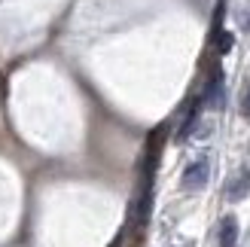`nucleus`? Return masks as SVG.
<instances>
[{
	"label": "nucleus",
	"instance_id": "nucleus-1",
	"mask_svg": "<svg viewBox=\"0 0 250 247\" xmlns=\"http://www.w3.org/2000/svg\"><path fill=\"white\" fill-rule=\"evenodd\" d=\"M210 177V165H208V159H195L192 165H186L183 171V186L186 189H198V186H205Z\"/></svg>",
	"mask_w": 250,
	"mask_h": 247
},
{
	"label": "nucleus",
	"instance_id": "nucleus-2",
	"mask_svg": "<svg viewBox=\"0 0 250 247\" xmlns=\"http://www.w3.org/2000/svg\"><path fill=\"white\" fill-rule=\"evenodd\" d=\"M247 192H250V171L244 168L235 177H229V183H226V199L229 202H241V199H247Z\"/></svg>",
	"mask_w": 250,
	"mask_h": 247
},
{
	"label": "nucleus",
	"instance_id": "nucleus-3",
	"mask_svg": "<svg viewBox=\"0 0 250 247\" xmlns=\"http://www.w3.org/2000/svg\"><path fill=\"white\" fill-rule=\"evenodd\" d=\"M220 247H238V223H235V217H223V223H220Z\"/></svg>",
	"mask_w": 250,
	"mask_h": 247
},
{
	"label": "nucleus",
	"instance_id": "nucleus-4",
	"mask_svg": "<svg viewBox=\"0 0 250 247\" xmlns=\"http://www.w3.org/2000/svg\"><path fill=\"white\" fill-rule=\"evenodd\" d=\"M205 101H208V107H220V101H223V80H220V73H214V80H210L208 92H205Z\"/></svg>",
	"mask_w": 250,
	"mask_h": 247
},
{
	"label": "nucleus",
	"instance_id": "nucleus-5",
	"mask_svg": "<svg viewBox=\"0 0 250 247\" xmlns=\"http://www.w3.org/2000/svg\"><path fill=\"white\" fill-rule=\"evenodd\" d=\"M241 113L250 119V80L244 82V89H241Z\"/></svg>",
	"mask_w": 250,
	"mask_h": 247
}]
</instances>
